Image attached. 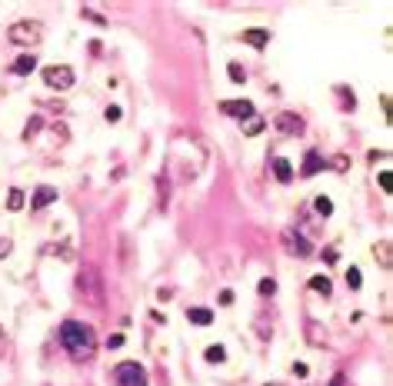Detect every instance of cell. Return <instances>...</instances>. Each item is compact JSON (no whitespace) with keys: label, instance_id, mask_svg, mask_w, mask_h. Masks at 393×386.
Returning <instances> with one entry per match:
<instances>
[{"label":"cell","instance_id":"6da1fadb","mask_svg":"<svg viewBox=\"0 0 393 386\" xmlns=\"http://www.w3.org/2000/svg\"><path fill=\"white\" fill-rule=\"evenodd\" d=\"M61 346L67 350V357L77 363H87L97 353V333L91 323H80V320H63L61 323Z\"/></svg>","mask_w":393,"mask_h":386},{"label":"cell","instance_id":"7a4b0ae2","mask_svg":"<svg viewBox=\"0 0 393 386\" xmlns=\"http://www.w3.org/2000/svg\"><path fill=\"white\" fill-rule=\"evenodd\" d=\"M77 297L87 307H104V280H100V270L93 263H84L77 270Z\"/></svg>","mask_w":393,"mask_h":386},{"label":"cell","instance_id":"3957f363","mask_svg":"<svg viewBox=\"0 0 393 386\" xmlns=\"http://www.w3.org/2000/svg\"><path fill=\"white\" fill-rule=\"evenodd\" d=\"M7 40L17 47H37L40 40H44V27L37 24V20H17V24H10L7 27Z\"/></svg>","mask_w":393,"mask_h":386},{"label":"cell","instance_id":"277c9868","mask_svg":"<svg viewBox=\"0 0 393 386\" xmlns=\"http://www.w3.org/2000/svg\"><path fill=\"white\" fill-rule=\"evenodd\" d=\"M114 386H151L144 363H137V360H123L121 366H114Z\"/></svg>","mask_w":393,"mask_h":386},{"label":"cell","instance_id":"5b68a950","mask_svg":"<svg viewBox=\"0 0 393 386\" xmlns=\"http://www.w3.org/2000/svg\"><path fill=\"white\" fill-rule=\"evenodd\" d=\"M40 77H44L47 87L57 90V93H63V90H70L77 84L74 67H67V63H50V67H44V70H40Z\"/></svg>","mask_w":393,"mask_h":386},{"label":"cell","instance_id":"8992f818","mask_svg":"<svg viewBox=\"0 0 393 386\" xmlns=\"http://www.w3.org/2000/svg\"><path fill=\"white\" fill-rule=\"evenodd\" d=\"M273 127H277L284 137H300L303 134V117L300 114H293V110H284V114L273 117Z\"/></svg>","mask_w":393,"mask_h":386},{"label":"cell","instance_id":"52a82bcc","mask_svg":"<svg viewBox=\"0 0 393 386\" xmlns=\"http://www.w3.org/2000/svg\"><path fill=\"white\" fill-rule=\"evenodd\" d=\"M303 337H307L310 346H317V350L330 346V333H327V327H320L314 316H307V320H303Z\"/></svg>","mask_w":393,"mask_h":386},{"label":"cell","instance_id":"ba28073f","mask_svg":"<svg viewBox=\"0 0 393 386\" xmlns=\"http://www.w3.org/2000/svg\"><path fill=\"white\" fill-rule=\"evenodd\" d=\"M280 243H284V250L293 253V256H310V243H307L303 233H297V230H284Z\"/></svg>","mask_w":393,"mask_h":386},{"label":"cell","instance_id":"9c48e42d","mask_svg":"<svg viewBox=\"0 0 393 386\" xmlns=\"http://www.w3.org/2000/svg\"><path fill=\"white\" fill-rule=\"evenodd\" d=\"M220 110H224L227 117H237V120H250L254 114H257L250 100H224V104H220Z\"/></svg>","mask_w":393,"mask_h":386},{"label":"cell","instance_id":"30bf717a","mask_svg":"<svg viewBox=\"0 0 393 386\" xmlns=\"http://www.w3.org/2000/svg\"><path fill=\"white\" fill-rule=\"evenodd\" d=\"M50 203H57V187L40 183V187L33 190V196H31V210H44V207H50Z\"/></svg>","mask_w":393,"mask_h":386},{"label":"cell","instance_id":"8fae6325","mask_svg":"<svg viewBox=\"0 0 393 386\" xmlns=\"http://www.w3.org/2000/svg\"><path fill=\"white\" fill-rule=\"evenodd\" d=\"M327 167V157H320L317 150H310L307 157H303V167H300V177H314V173H320Z\"/></svg>","mask_w":393,"mask_h":386},{"label":"cell","instance_id":"7c38bea8","mask_svg":"<svg viewBox=\"0 0 393 386\" xmlns=\"http://www.w3.org/2000/svg\"><path fill=\"white\" fill-rule=\"evenodd\" d=\"M10 70H14V74H20V77L33 74V70H37V57H33L31 50H24V54H20V57L10 63Z\"/></svg>","mask_w":393,"mask_h":386},{"label":"cell","instance_id":"4fadbf2b","mask_svg":"<svg viewBox=\"0 0 393 386\" xmlns=\"http://www.w3.org/2000/svg\"><path fill=\"white\" fill-rule=\"evenodd\" d=\"M373 260L380 263V270H390V267H393L390 240H380V243H373Z\"/></svg>","mask_w":393,"mask_h":386},{"label":"cell","instance_id":"5bb4252c","mask_svg":"<svg viewBox=\"0 0 393 386\" xmlns=\"http://www.w3.org/2000/svg\"><path fill=\"white\" fill-rule=\"evenodd\" d=\"M187 320H190L194 327H210L213 310H207V307H190V310H187Z\"/></svg>","mask_w":393,"mask_h":386},{"label":"cell","instance_id":"9a60e30c","mask_svg":"<svg viewBox=\"0 0 393 386\" xmlns=\"http://www.w3.org/2000/svg\"><path fill=\"white\" fill-rule=\"evenodd\" d=\"M240 40L250 47H257V50H263V47L270 44V33H267V30H243Z\"/></svg>","mask_w":393,"mask_h":386},{"label":"cell","instance_id":"2e32d148","mask_svg":"<svg viewBox=\"0 0 393 386\" xmlns=\"http://www.w3.org/2000/svg\"><path fill=\"white\" fill-rule=\"evenodd\" d=\"M270 167H273V177L280 180V183H290V180H293V167H290L284 157H273Z\"/></svg>","mask_w":393,"mask_h":386},{"label":"cell","instance_id":"e0dca14e","mask_svg":"<svg viewBox=\"0 0 393 386\" xmlns=\"http://www.w3.org/2000/svg\"><path fill=\"white\" fill-rule=\"evenodd\" d=\"M310 290H314V293H320V297L327 300L333 293V283H330V277H310Z\"/></svg>","mask_w":393,"mask_h":386},{"label":"cell","instance_id":"ac0fdd59","mask_svg":"<svg viewBox=\"0 0 393 386\" xmlns=\"http://www.w3.org/2000/svg\"><path fill=\"white\" fill-rule=\"evenodd\" d=\"M40 127H44V117H40V114H33V117L27 120V123H24V140H27V144H31L33 137L40 134Z\"/></svg>","mask_w":393,"mask_h":386},{"label":"cell","instance_id":"d6986e66","mask_svg":"<svg viewBox=\"0 0 393 386\" xmlns=\"http://www.w3.org/2000/svg\"><path fill=\"white\" fill-rule=\"evenodd\" d=\"M337 97L344 100V104H340V110H357V93H353V90L337 87Z\"/></svg>","mask_w":393,"mask_h":386},{"label":"cell","instance_id":"ffe728a7","mask_svg":"<svg viewBox=\"0 0 393 386\" xmlns=\"http://www.w3.org/2000/svg\"><path fill=\"white\" fill-rule=\"evenodd\" d=\"M327 167H330V170H337V173H347L350 157H347V153H333L330 160H327Z\"/></svg>","mask_w":393,"mask_h":386},{"label":"cell","instance_id":"44dd1931","mask_svg":"<svg viewBox=\"0 0 393 386\" xmlns=\"http://www.w3.org/2000/svg\"><path fill=\"white\" fill-rule=\"evenodd\" d=\"M263 123H267V120H263V117H257V114H254V117H250V120H247V123H243V134H247V137H257L260 130H263Z\"/></svg>","mask_w":393,"mask_h":386},{"label":"cell","instance_id":"7402d4cb","mask_svg":"<svg viewBox=\"0 0 393 386\" xmlns=\"http://www.w3.org/2000/svg\"><path fill=\"white\" fill-rule=\"evenodd\" d=\"M203 360H207V363H224V360H227V350H224V346H207V350H203Z\"/></svg>","mask_w":393,"mask_h":386},{"label":"cell","instance_id":"603a6c76","mask_svg":"<svg viewBox=\"0 0 393 386\" xmlns=\"http://www.w3.org/2000/svg\"><path fill=\"white\" fill-rule=\"evenodd\" d=\"M7 210H14V213L17 210H24V190H17L14 187V190L7 193Z\"/></svg>","mask_w":393,"mask_h":386},{"label":"cell","instance_id":"cb8c5ba5","mask_svg":"<svg viewBox=\"0 0 393 386\" xmlns=\"http://www.w3.org/2000/svg\"><path fill=\"white\" fill-rule=\"evenodd\" d=\"M314 207H317V213L327 220V217L333 213V200H330V196H317V200H314Z\"/></svg>","mask_w":393,"mask_h":386},{"label":"cell","instance_id":"d4e9b609","mask_svg":"<svg viewBox=\"0 0 393 386\" xmlns=\"http://www.w3.org/2000/svg\"><path fill=\"white\" fill-rule=\"evenodd\" d=\"M257 293L260 297H273V293H277V280H273V277H263V280L257 283Z\"/></svg>","mask_w":393,"mask_h":386},{"label":"cell","instance_id":"484cf974","mask_svg":"<svg viewBox=\"0 0 393 386\" xmlns=\"http://www.w3.org/2000/svg\"><path fill=\"white\" fill-rule=\"evenodd\" d=\"M360 283H363V273L357 267H350L347 270V286H350V290H360Z\"/></svg>","mask_w":393,"mask_h":386},{"label":"cell","instance_id":"4316f807","mask_svg":"<svg viewBox=\"0 0 393 386\" xmlns=\"http://www.w3.org/2000/svg\"><path fill=\"white\" fill-rule=\"evenodd\" d=\"M227 70H230V80H233V84H243V80H247V70H243L240 63H230Z\"/></svg>","mask_w":393,"mask_h":386},{"label":"cell","instance_id":"83f0119b","mask_svg":"<svg viewBox=\"0 0 393 386\" xmlns=\"http://www.w3.org/2000/svg\"><path fill=\"white\" fill-rule=\"evenodd\" d=\"M123 117V110H121V107H117V104H110V107H107V110H104V120H107V123H117V120H121Z\"/></svg>","mask_w":393,"mask_h":386},{"label":"cell","instance_id":"f1b7e54d","mask_svg":"<svg viewBox=\"0 0 393 386\" xmlns=\"http://www.w3.org/2000/svg\"><path fill=\"white\" fill-rule=\"evenodd\" d=\"M80 14L87 17V20H93V24H97V27H107V17H100V14H97V10H91V7H84V10H80Z\"/></svg>","mask_w":393,"mask_h":386},{"label":"cell","instance_id":"f546056e","mask_svg":"<svg viewBox=\"0 0 393 386\" xmlns=\"http://www.w3.org/2000/svg\"><path fill=\"white\" fill-rule=\"evenodd\" d=\"M380 190L393 193V173H390V170H383V173H380Z\"/></svg>","mask_w":393,"mask_h":386},{"label":"cell","instance_id":"4dcf8cb0","mask_svg":"<svg viewBox=\"0 0 393 386\" xmlns=\"http://www.w3.org/2000/svg\"><path fill=\"white\" fill-rule=\"evenodd\" d=\"M10 250H14V240L0 237V260H3V256H10Z\"/></svg>","mask_w":393,"mask_h":386},{"label":"cell","instance_id":"1f68e13d","mask_svg":"<svg viewBox=\"0 0 393 386\" xmlns=\"http://www.w3.org/2000/svg\"><path fill=\"white\" fill-rule=\"evenodd\" d=\"M107 346H110V350H121V346H123V333H114V337L107 340Z\"/></svg>","mask_w":393,"mask_h":386},{"label":"cell","instance_id":"d6a6232c","mask_svg":"<svg viewBox=\"0 0 393 386\" xmlns=\"http://www.w3.org/2000/svg\"><path fill=\"white\" fill-rule=\"evenodd\" d=\"M290 370H293V376H307V373H310V366H307V363H293Z\"/></svg>","mask_w":393,"mask_h":386},{"label":"cell","instance_id":"836d02e7","mask_svg":"<svg viewBox=\"0 0 393 386\" xmlns=\"http://www.w3.org/2000/svg\"><path fill=\"white\" fill-rule=\"evenodd\" d=\"M7 357V333H3V327H0V360Z\"/></svg>","mask_w":393,"mask_h":386},{"label":"cell","instance_id":"e575fe53","mask_svg":"<svg viewBox=\"0 0 393 386\" xmlns=\"http://www.w3.org/2000/svg\"><path fill=\"white\" fill-rule=\"evenodd\" d=\"M383 157H387L383 150H370V164H377V160H383Z\"/></svg>","mask_w":393,"mask_h":386},{"label":"cell","instance_id":"d590c367","mask_svg":"<svg viewBox=\"0 0 393 386\" xmlns=\"http://www.w3.org/2000/svg\"><path fill=\"white\" fill-rule=\"evenodd\" d=\"M344 383H347V376H344V373H337V376L330 380V386H344Z\"/></svg>","mask_w":393,"mask_h":386},{"label":"cell","instance_id":"8d00e7d4","mask_svg":"<svg viewBox=\"0 0 393 386\" xmlns=\"http://www.w3.org/2000/svg\"><path fill=\"white\" fill-rule=\"evenodd\" d=\"M263 386H284V383H277V380H273V383H263Z\"/></svg>","mask_w":393,"mask_h":386}]
</instances>
